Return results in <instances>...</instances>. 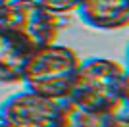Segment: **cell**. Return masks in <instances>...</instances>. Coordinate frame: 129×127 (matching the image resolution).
<instances>
[{"mask_svg": "<svg viewBox=\"0 0 129 127\" xmlns=\"http://www.w3.org/2000/svg\"><path fill=\"white\" fill-rule=\"evenodd\" d=\"M68 98L87 110L118 116L127 104V71L112 58L81 60Z\"/></svg>", "mask_w": 129, "mask_h": 127, "instance_id": "6da1fadb", "label": "cell"}, {"mask_svg": "<svg viewBox=\"0 0 129 127\" xmlns=\"http://www.w3.org/2000/svg\"><path fill=\"white\" fill-rule=\"evenodd\" d=\"M8 2H10V0H0V12L4 10V6H6V4H8Z\"/></svg>", "mask_w": 129, "mask_h": 127, "instance_id": "30bf717a", "label": "cell"}, {"mask_svg": "<svg viewBox=\"0 0 129 127\" xmlns=\"http://www.w3.org/2000/svg\"><path fill=\"white\" fill-rule=\"evenodd\" d=\"M79 64L81 58L73 48L52 42L31 54L21 83L27 90L37 94L54 100H66L71 92Z\"/></svg>", "mask_w": 129, "mask_h": 127, "instance_id": "7a4b0ae2", "label": "cell"}, {"mask_svg": "<svg viewBox=\"0 0 129 127\" xmlns=\"http://www.w3.org/2000/svg\"><path fill=\"white\" fill-rule=\"evenodd\" d=\"M39 4H43L44 8H48L54 14H70V12H75L77 6L81 4V0H37Z\"/></svg>", "mask_w": 129, "mask_h": 127, "instance_id": "ba28073f", "label": "cell"}, {"mask_svg": "<svg viewBox=\"0 0 129 127\" xmlns=\"http://www.w3.org/2000/svg\"><path fill=\"white\" fill-rule=\"evenodd\" d=\"M62 100L19 90L0 106V127H60Z\"/></svg>", "mask_w": 129, "mask_h": 127, "instance_id": "277c9868", "label": "cell"}, {"mask_svg": "<svg viewBox=\"0 0 129 127\" xmlns=\"http://www.w3.org/2000/svg\"><path fill=\"white\" fill-rule=\"evenodd\" d=\"M116 116L87 110L71 98L62 100V123L60 127H112Z\"/></svg>", "mask_w": 129, "mask_h": 127, "instance_id": "52a82bcc", "label": "cell"}, {"mask_svg": "<svg viewBox=\"0 0 129 127\" xmlns=\"http://www.w3.org/2000/svg\"><path fill=\"white\" fill-rule=\"evenodd\" d=\"M60 25L58 14L37 0H10L0 12V29L17 37L33 52L56 42Z\"/></svg>", "mask_w": 129, "mask_h": 127, "instance_id": "3957f363", "label": "cell"}, {"mask_svg": "<svg viewBox=\"0 0 129 127\" xmlns=\"http://www.w3.org/2000/svg\"><path fill=\"white\" fill-rule=\"evenodd\" d=\"M112 127H127V116H125V112H119L118 116L114 117Z\"/></svg>", "mask_w": 129, "mask_h": 127, "instance_id": "9c48e42d", "label": "cell"}, {"mask_svg": "<svg viewBox=\"0 0 129 127\" xmlns=\"http://www.w3.org/2000/svg\"><path fill=\"white\" fill-rule=\"evenodd\" d=\"M33 50L12 33L0 29V83H21Z\"/></svg>", "mask_w": 129, "mask_h": 127, "instance_id": "8992f818", "label": "cell"}, {"mask_svg": "<svg viewBox=\"0 0 129 127\" xmlns=\"http://www.w3.org/2000/svg\"><path fill=\"white\" fill-rule=\"evenodd\" d=\"M75 12L83 23L100 31H116L129 25L127 0H81Z\"/></svg>", "mask_w": 129, "mask_h": 127, "instance_id": "5b68a950", "label": "cell"}]
</instances>
